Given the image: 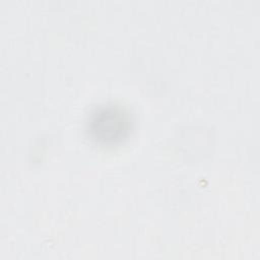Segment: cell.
<instances>
[{
  "label": "cell",
  "instance_id": "obj_1",
  "mask_svg": "<svg viewBox=\"0 0 260 260\" xmlns=\"http://www.w3.org/2000/svg\"><path fill=\"white\" fill-rule=\"evenodd\" d=\"M131 120L128 112L114 105L96 108L87 121V131L93 140L112 144L121 141L130 131Z\"/></svg>",
  "mask_w": 260,
  "mask_h": 260
}]
</instances>
